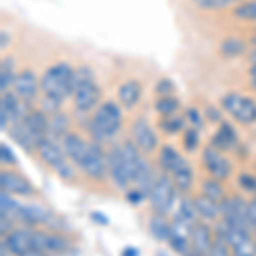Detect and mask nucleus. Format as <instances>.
<instances>
[{
    "instance_id": "f257e3e1",
    "label": "nucleus",
    "mask_w": 256,
    "mask_h": 256,
    "mask_svg": "<svg viewBox=\"0 0 256 256\" xmlns=\"http://www.w3.org/2000/svg\"><path fill=\"white\" fill-rule=\"evenodd\" d=\"M122 128V110L114 101L102 102L89 122V132L94 142L101 144L116 135Z\"/></svg>"
},
{
    "instance_id": "f03ea898",
    "label": "nucleus",
    "mask_w": 256,
    "mask_h": 256,
    "mask_svg": "<svg viewBox=\"0 0 256 256\" xmlns=\"http://www.w3.org/2000/svg\"><path fill=\"white\" fill-rule=\"evenodd\" d=\"M72 77L74 68L67 62H58V64L48 67L41 76V90H43V94L55 96L64 101L65 98L72 94Z\"/></svg>"
},
{
    "instance_id": "7ed1b4c3",
    "label": "nucleus",
    "mask_w": 256,
    "mask_h": 256,
    "mask_svg": "<svg viewBox=\"0 0 256 256\" xmlns=\"http://www.w3.org/2000/svg\"><path fill=\"white\" fill-rule=\"evenodd\" d=\"M220 104L236 122L251 125L256 122V101L238 92H229L220 99Z\"/></svg>"
},
{
    "instance_id": "20e7f679",
    "label": "nucleus",
    "mask_w": 256,
    "mask_h": 256,
    "mask_svg": "<svg viewBox=\"0 0 256 256\" xmlns=\"http://www.w3.org/2000/svg\"><path fill=\"white\" fill-rule=\"evenodd\" d=\"M174 186V180H171L168 174L158 176V181H156L154 188H152L150 195H148V204H150V207L156 214H164L166 216L172 208L176 196Z\"/></svg>"
},
{
    "instance_id": "39448f33",
    "label": "nucleus",
    "mask_w": 256,
    "mask_h": 256,
    "mask_svg": "<svg viewBox=\"0 0 256 256\" xmlns=\"http://www.w3.org/2000/svg\"><path fill=\"white\" fill-rule=\"evenodd\" d=\"M32 248L44 251L48 254H62L68 250L70 242L64 234L58 232H44V230H32L31 232Z\"/></svg>"
},
{
    "instance_id": "423d86ee",
    "label": "nucleus",
    "mask_w": 256,
    "mask_h": 256,
    "mask_svg": "<svg viewBox=\"0 0 256 256\" xmlns=\"http://www.w3.org/2000/svg\"><path fill=\"white\" fill-rule=\"evenodd\" d=\"M79 168L89 178H92V180L101 181L106 178V172H108V162H106V156L102 154V148L99 147L98 142L89 144L88 154H86V158Z\"/></svg>"
},
{
    "instance_id": "0eeeda50",
    "label": "nucleus",
    "mask_w": 256,
    "mask_h": 256,
    "mask_svg": "<svg viewBox=\"0 0 256 256\" xmlns=\"http://www.w3.org/2000/svg\"><path fill=\"white\" fill-rule=\"evenodd\" d=\"M106 162H108V174L111 176L113 183L116 184L120 190H126L130 186V178L126 174L125 169V160H123V152L122 146H114L110 148L108 156H106Z\"/></svg>"
},
{
    "instance_id": "6e6552de",
    "label": "nucleus",
    "mask_w": 256,
    "mask_h": 256,
    "mask_svg": "<svg viewBox=\"0 0 256 256\" xmlns=\"http://www.w3.org/2000/svg\"><path fill=\"white\" fill-rule=\"evenodd\" d=\"M204 164L207 168V171L212 174L216 180H227L230 174V164L224 156H222L220 150H217L214 146H207L204 148Z\"/></svg>"
},
{
    "instance_id": "1a4fd4ad",
    "label": "nucleus",
    "mask_w": 256,
    "mask_h": 256,
    "mask_svg": "<svg viewBox=\"0 0 256 256\" xmlns=\"http://www.w3.org/2000/svg\"><path fill=\"white\" fill-rule=\"evenodd\" d=\"M41 90V84L36 74L30 68H24L18 72L14 80V92L24 101H34L38 92Z\"/></svg>"
},
{
    "instance_id": "9d476101",
    "label": "nucleus",
    "mask_w": 256,
    "mask_h": 256,
    "mask_svg": "<svg viewBox=\"0 0 256 256\" xmlns=\"http://www.w3.org/2000/svg\"><path fill=\"white\" fill-rule=\"evenodd\" d=\"M132 134H134V142L142 152H154L158 148V135H156L154 128L147 123L146 118H137L132 126Z\"/></svg>"
},
{
    "instance_id": "9b49d317",
    "label": "nucleus",
    "mask_w": 256,
    "mask_h": 256,
    "mask_svg": "<svg viewBox=\"0 0 256 256\" xmlns=\"http://www.w3.org/2000/svg\"><path fill=\"white\" fill-rule=\"evenodd\" d=\"M0 188L7 193H14L19 196H31L34 195V188L22 174L14 171H2L0 172Z\"/></svg>"
},
{
    "instance_id": "f8f14e48",
    "label": "nucleus",
    "mask_w": 256,
    "mask_h": 256,
    "mask_svg": "<svg viewBox=\"0 0 256 256\" xmlns=\"http://www.w3.org/2000/svg\"><path fill=\"white\" fill-rule=\"evenodd\" d=\"M36 152H38L41 160L52 168H58L60 164H64L65 160L68 159L67 154H65V150H62L58 147V144H56L52 137L41 138L38 142V146H36Z\"/></svg>"
},
{
    "instance_id": "ddd939ff",
    "label": "nucleus",
    "mask_w": 256,
    "mask_h": 256,
    "mask_svg": "<svg viewBox=\"0 0 256 256\" xmlns=\"http://www.w3.org/2000/svg\"><path fill=\"white\" fill-rule=\"evenodd\" d=\"M62 146H64V150H65V154H67V158L72 160L74 164L80 166L86 154H88L89 144L86 142L79 134L68 132V134L62 138Z\"/></svg>"
},
{
    "instance_id": "4468645a",
    "label": "nucleus",
    "mask_w": 256,
    "mask_h": 256,
    "mask_svg": "<svg viewBox=\"0 0 256 256\" xmlns=\"http://www.w3.org/2000/svg\"><path fill=\"white\" fill-rule=\"evenodd\" d=\"M72 96H74V106L84 113V111L92 110L99 102V99H101V88H99L96 82H90V84H86L80 89H77Z\"/></svg>"
},
{
    "instance_id": "2eb2a0df",
    "label": "nucleus",
    "mask_w": 256,
    "mask_h": 256,
    "mask_svg": "<svg viewBox=\"0 0 256 256\" xmlns=\"http://www.w3.org/2000/svg\"><path fill=\"white\" fill-rule=\"evenodd\" d=\"M214 239L216 238H212L210 227L204 222H196L192 230V251H195L200 256H208Z\"/></svg>"
},
{
    "instance_id": "dca6fc26",
    "label": "nucleus",
    "mask_w": 256,
    "mask_h": 256,
    "mask_svg": "<svg viewBox=\"0 0 256 256\" xmlns=\"http://www.w3.org/2000/svg\"><path fill=\"white\" fill-rule=\"evenodd\" d=\"M24 125L28 126V130L34 135V138L40 140L48 137V132H50V116L44 111L41 110H31L30 114H28L24 120H20Z\"/></svg>"
},
{
    "instance_id": "f3484780",
    "label": "nucleus",
    "mask_w": 256,
    "mask_h": 256,
    "mask_svg": "<svg viewBox=\"0 0 256 256\" xmlns=\"http://www.w3.org/2000/svg\"><path fill=\"white\" fill-rule=\"evenodd\" d=\"M18 217L22 222H26L28 226H40V224H46L52 220V212L48 208L41 207L38 204H28V205H20Z\"/></svg>"
},
{
    "instance_id": "a211bd4d",
    "label": "nucleus",
    "mask_w": 256,
    "mask_h": 256,
    "mask_svg": "<svg viewBox=\"0 0 256 256\" xmlns=\"http://www.w3.org/2000/svg\"><path fill=\"white\" fill-rule=\"evenodd\" d=\"M31 232L32 230H28V229H19V230H12V232H9L6 238L7 250L16 256L24 254L28 250L32 248Z\"/></svg>"
},
{
    "instance_id": "6ab92c4d",
    "label": "nucleus",
    "mask_w": 256,
    "mask_h": 256,
    "mask_svg": "<svg viewBox=\"0 0 256 256\" xmlns=\"http://www.w3.org/2000/svg\"><path fill=\"white\" fill-rule=\"evenodd\" d=\"M210 146H214L220 152L230 150L232 147H236L238 146V134H236V130H234V126L226 122H220V128L214 134L212 144H210Z\"/></svg>"
},
{
    "instance_id": "aec40b11",
    "label": "nucleus",
    "mask_w": 256,
    "mask_h": 256,
    "mask_svg": "<svg viewBox=\"0 0 256 256\" xmlns=\"http://www.w3.org/2000/svg\"><path fill=\"white\" fill-rule=\"evenodd\" d=\"M122 152H123V160H125V169H126V174L130 178V181L135 180L140 168V162H142V156H140V148L135 146V142H126L122 144Z\"/></svg>"
},
{
    "instance_id": "412c9836",
    "label": "nucleus",
    "mask_w": 256,
    "mask_h": 256,
    "mask_svg": "<svg viewBox=\"0 0 256 256\" xmlns=\"http://www.w3.org/2000/svg\"><path fill=\"white\" fill-rule=\"evenodd\" d=\"M140 96H142V84L135 79L123 82L118 89V101L128 110L137 106V102L140 101Z\"/></svg>"
},
{
    "instance_id": "4be33fe9",
    "label": "nucleus",
    "mask_w": 256,
    "mask_h": 256,
    "mask_svg": "<svg viewBox=\"0 0 256 256\" xmlns=\"http://www.w3.org/2000/svg\"><path fill=\"white\" fill-rule=\"evenodd\" d=\"M159 164L166 172L174 174V172L180 171L181 168L186 166L188 162H186V159H184L183 156L178 154L171 146H164L159 150Z\"/></svg>"
},
{
    "instance_id": "5701e85b",
    "label": "nucleus",
    "mask_w": 256,
    "mask_h": 256,
    "mask_svg": "<svg viewBox=\"0 0 256 256\" xmlns=\"http://www.w3.org/2000/svg\"><path fill=\"white\" fill-rule=\"evenodd\" d=\"M156 181H158V176H156V172H154V168L148 164L147 159H142L134 183L137 184V188L146 195V198H148L152 188H154V184H156Z\"/></svg>"
},
{
    "instance_id": "b1692460",
    "label": "nucleus",
    "mask_w": 256,
    "mask_h": 256,
    "mask_svg": "<svg viewBox=\"0 0 256 256\" xmlns=\"http://www.w3.org/2000/svg\"><path fill=\"white\" fill-rule=\"evenodd\" d=\"M148 230L152 238L158 241H169L171 238V222L168 220L164 214H154V217L148 222Z\"/></svg>"
},
{
    "instance_id": "393cba45",
    "label": "nucleus",
    "mask_w": 256,
    "mask_h": 256,
    "mask_svg": "<svg viewBox=\"0 0 256 256\" xmlns=\"http://www.w3.org/2000/svg\"><path fill=\"white\" fill-rule=\"evenodd\" d=\"M195 205H196V210H198V216L204 217L205 220H216V218L220 216V204L212 198L205 196V195H200L195 198Z\"/></svg>"
},
{
    "instance_id": "a878e982",
    "label": "nucleus",
    "mask_w": 256,
    "mask_h": 256,
    "mask_svg": "<svg viewBox=\"0 0 256 256\" xmlns=\"http://www.w3.org/2000/svg\"><path fill=\"white\" fill-rule=\"evenodd\" d=\"M70 120L65 113H56L50 116V132L48 137L52 138H64L68 134Z\"/></svg>"
},
{
    "instance_id": "bb28decb",
    "label": "nucleus",
    "mask_w": 256,
    "mask_h": 256,
    "mask_svg": "<svg viewBox=\"0 0 256 256\" xmlns=\"http://www.w3.org/2000/svg\"><path fill=\"white\" fill-rule=\"evenodd\" d=\"M16 76L18 74H14L12 58H2V62H0V92L6 94L9 92L10 88H14Z\"/></svg>"
},
{
    "instance_id": "cd10ccee",
    "label": "nucleus",
    "mask_w": 256,
    "mask_h": 256,
    "mask_svg": "<svg viewBox=\"0 0 256 256\" xmlns=\"http://www.w3.org/2000/svg\"><path fill=\"white\" fill-rule=\"evenodd\" d=\"M154 108L162 118L172 116V114H176L178 110H180V99L176 96H159L154 104Z\"/></svg>"
},
{
    "instance_id": "c85d7f7f",
    "label": "nucleus",
    "mask_w": 256,
    "mask_h": 256,
    "mask_svg": "<svg viewBox=\"0 0 256 256\" xmlns=\"http://www.w3.org/2000/svg\"><path fill=\"white\" fill-rule=\"evenodd\" d=\"M94 80V72L89 65H79L77 68H74V77H72V94L77 89H80L82 86L90 84Z\"/></svg>"
},
{
    "instance_id": "c756f323",
    "label": "nucleus",
    "mask_w": 256,
    "mask_h": 256,
    "mask_svg": "<svg viewBox=\"0 0 256 256\" xmlns=\"http://www.w3.org/2000/svg\"><path fill=\"white\" fill-rule=\"evenodd\" d=\"M202 190H204L205 196L212 198V200L218 202V204L226 198V192L220 184V180H216V178H212V180H205L204 184H202Z\"/></svg>"
},
{
    "instance_id": "7c9ffc66",
    "label": "nucleus",
    "mask_w": 256,
    "mask_h": 256,
    "mask_svg": "<svg viewBox=\"0 0 256 256\" xmlns=\"http://www.w3.org/2000/svg\"><path fill=\"white\" fill-rule=\"evenodd\" d=\"M172 180H174V184L178 190L181 192H188L193 186V169L190 168V164H186L184 168H181L180 171L172 174Z\"/></svg>"
},
{
    "instance_id": "2f4dec72",
    "label": "nucleus",
    "mask_w": 256,
    "mask_h": 256,
    "mask_svg": "<svg viewBox=\"0 0 256 256\" xmlns=\"http://www.w3.org/2000/svg\"><path fill=\"white\" fill-rule=\"evenodd\" d=\"M244 50H246V43L239 38H227L220 43V52L226 56H238L241 53H244Z\"/></svg>"
},
{
    "instance_id": "473e14b6",
    "label": "nucleus",
    "mask_w": 256,
    "mask_h": 256,
    "mask_svg": "<svg viewBox=\"0 0 256 256\" xmlns=\"http://www.w3.org/2000/svg\"><path fill=\"white\" fill-rule=\"evenodd\" d=\"M176 216H180L181 218H184L190 224H196V217H198V210L195 205V200H190V198H183L180 204V210H178Z\"/></svg>"
},
{
    "instance_id": "72a5a7b5",
    "label": "nucleus",
    "mask_w": 256,
    "mask_h": 256,
    "mask_svg": "<svg viewBox=\"0 0 256 256\" xmlns=\"http://www.w3.org/2000/svg\"><path fill=\"white\" fill-rule=\"evenodd\" d=\"M234 16L241 20H256V0H246L236 6Z\"/></svg>"
},
{
    "instance_id": "f704fd0d",
    "label": "nucleus",
    "mask_w": 256,
    "mask_h": 256,
    "mask_svg": "<svg viewBox=\"0 0 256 256\" xmlns=\"http://www.w3.org/2000/svg\"><path fill=\"white\" fill-rule=\"evenodd\" d=\"M9 195H10V193H7V192H4V190H2V195H0V210H2V212H0V216L9 217V218L12 216L18 217L20 205L16 200H12Z\"/></svg>"
},
{
    "instance_id": "c9c22d12",
    "label": "nucleus",
    "mask_w": 256,
    "mask_h": 256,
    "mask_svg": "<svg viewBox=\"0 0 256 256\" xmlns=\"http://www.w3.org/2000/svg\"><path fill=\"white\" fill-rule=\"evenodd\" d=\"M159 126L162 128L166 134H178V132L184 130V118L172 114V116H164L160 120Z\"/></svg>"
},
{
    "instance_id": "e433bc0d",
    "label": "nucleus",
    "mask_w": 256,
    "mask_h": 256,
    "mask_svg": "<svg viewBox=\"0 0 256 256\" xmlns=\"http://www.w3.org/2000/svg\"><path fill=\"white\" fill-rule=\"evenodd\" d=\"M62 99L55 98V96H48V94H44L43 99L40 101V110L44 111V113L48 114V116H53V114L60 113V108H62Z\"/></svg>"
},
{
    "instance_id": "4c0bfd02",
    "label": "nucleus",
    "mask_w": 256,
    "mask_h": 256,
    "mask_svg": "<svg viewBox=\"0 0 256 256\" xmlns=\"http://www.w3.org/2000/svg\"><path fill=\"white\" fill-rule=\"evenodd\" d=\"M234 256H256V242L251 238L242 239L236 246H232Z\"/></svg>"
},
{
    "instance_id": "58836bf2",
    "label": "nucleus",
    "mask_w": 256,
    "mask_h": 256,
    "mask_svg": "<svg viewBox=\"0 0 256 256\" xmlns=\"http://www.w3.org/2000/svg\"><path fill=\"white\" fill-rule=\"evenodd\" d=\"M200 142V135H198V128H186L183 135V146L186 150H195Z\"/></svg>"
},
{
    "instance_id": "ea45409f",
    "label": "nucleus",
    "mask_w": 256,
    "mask_h": 256,
    "mask_svg": "<svg viewBox=\"0 0 256 256\" xmlns=\"http://www.w3.org/2000/svg\"><path fill=\"white\" fill-rule=\"evenodd\" d=\"M227 246L229 244L226 242V239L216 234V239H214V244H212V250H210L208 256H230Z\"/></svg>"
},
{
    "instance_id": "a19ab883",
    "label": "nucleus",
    "mask_w": 256,
    "mask_h": 256,
    "mask_svg": "<svg viewBox=\"0 0 256 256\" xmlns=\"http://www.w3.org/2000/svg\"><path fill=\"white\" fill-rule=\"evenodd\" d=\"M174 90H176L174 82L171 79H168V77L160 79L158 84H156V94H159V96H172Z\"/></svg>"
},
{
    "instance_id": "79ce46f5",
    "label": "nucleus",
    "mask_w": 256,
    "mask_h": 256,
    "mask_svg": "<svg viewBox=\"0 0 256 256\" xmlns=\"http://www.w3.org/2000/svg\"><path fill=\"white\" fill-rule=\"evenodd\" d=\"M0 160L7 166H16L18 164V158L14 156V152L10 150V147L6 142L0 144Z\"/></svg>"
},
{
    "instance_id": "37998d69",
    "label": "nucleus",
    "mask_w": 256,
    "mask_h": 256,
    "mask_svg": "<svg viewBox=\"0 0 256 256\" xmlns=\"http://www.w3.org/2000/svg\"><path fill=\"white\" fill-rule=\"evenodd\" d=\"M55 171H56V174H58L62 180H74V176H76V172H74V168L68 164V160H65L64 164H60L58 168H55Z\"/></svg>"
},
{
    "instance_id": "c03bdc74",
    "label": "nucleus",
    "mask_w": 256,
    "mask_h": 256,
    "mask_svg": "<svg viewBox=\"0 0 256 256\" xmlns=\"http://www.w3.org/2000/svg\"><path fill=\"white\" fill-rule=\"evenodd\" d=\"M186 120L192 122L193 128H202V125H204L202 114H200V111H198L196 108H188L186 110Z\"/></svg>"
},
{
    "instance_id": "a18cd8bd",
    "label": "nucleus",
    "mask_w": 256,
    "mask_h": 256,
    "mask_svg": "<svg viewBox=\"0 0 256 256\" xmlns=\"http://www.w3.org/2000/svg\"><path fill=\"white\" fill-rule=\"evenodd\" d=\"M239 184L248 192H256V178L251 174H241L239 176Z\"/></svg>"
},
{
    "instance_id": "49530a36",
    "label": "nucleus",
    "mask_w": 256,
    "mask_h": 256,
    "mask_svg": "<svg viewBox=\"0 0 256 256\" xmlns=\"http://www.w3.org/2000/svg\"><path fill=\"white\" fill-rule=\"evenodd\" d=\"M242 0H214V10H220V9H229L232 6H239Z\"/></svg>"
},
{
    "instance_id": "de8ad7c7",
    "label": "nucleus",
    "mask_w": 256,
    "mask_h": 256,
    "mask_svg": "<svg viewBox=\"0 0 256 256\" xmlns=\"http://www.w3.org/2000/svg\"><path fill=\"white\" fill-rule=\"evenodd\" d=\"M146 198V195H144L142 192H140L138 188H135V190H130V192L126 193V200L130 202V204H134V205H137L140 204V202Z\"/></svg>"
},
{
    "instance_id": "09e8293b",
    "label": "nucleus",
    "mask_w": 256,
    "mask_h": 256,
    "mask_svg": "<svg viewBox=\"0 0 256 256\" xmlns=\"http://www.w3.org/2000/svg\"><path fill=\"white\" fill-rule=\"evenodd\" d=\"M196 7L200 9H205V10H214V0H193Z\"/></svg>"
},
{
    "instance_id": "8fccbe9b",
    "label": "nucleus",
    "mask_w": 256,
    "mask_h": 256,
    "mask_svg": "<svg viewBox=\"0 0 256 256\" xmlns=\"http://www.w3.org/2000/svg\"><path fill=\"white\" fill-rule=\"evenodd\" d=\"M90 217H92V220H98L101 226H108L110 224V218L106 216H102V214H99V212H92V214H90Z\"/></svg>"
},
{
    "instance_id": "3c124183",
    "label": "nucleus",
    "mask_w": 256,
    "mask_h": 256,
    "mask_svg": "<svg viewBox=\"0 0 256 256\" xmlns=\"http://www.w3.org/2000/svg\"><path fill=\"white\" fill-rule=\"evenodd\" d=\"M10 227H12V224H10V218L2 216V226H0V229H2V234H4V236H6V232L9 234Z\"/></svg>"
},
{
    "instance_id": "603ef678",
    "label": "nucleus",
    "mask_w": 256,
    "mask_h": 256,
    "mask_svg": "<svg viewBox=\"0 0 256 256\" xmlns=\"http://www.w3.org/2000/svg\"><path fill=\"white\" fill-rule=\"evenodd\" d=\"M208 120H212V122H222V116H220V113L216 110V108H208Z\"/></svg>"
},
{
    "instance_id": "864d4df0",
    "label": "nucleus",
    "mask_w": 256,
    "mask_h": 256,
    "mask_svg": "<svg viewBox=\"0 0 256 256\" xmlns=\"http://www.w3.org/2000/svg\"><path fill=\"white\" fill-rule=\"evenodd\" d=\"M0 38H2V41H0V48H2V52L7 48V44H9V34H7L6 30H2V32H0Z\"/></svg>"
},
{
    "instance_id": "5fc2aeb1",
    "label": "nucleus",
    "mask_w": 256,
    "mask_h": 256,
    "mask_svg": "<svg viewBox=\"0 0 256 256\" xmlns=\"http://www.w3.org/2000/svg\"><path fill=\"white\" fill-rule=\"evenodd\" d=\"M20 256H48V253H44V251L36 250V248H31V250H28L26 253L20 254Z\"/></svg>"
},
{
    "instance_id": "6e6d98bb",
    "label": "nucleus",
    "mask_w": 256,
    "mask_h": 256,
    "mask_svg": "<svg viewBox=\"0 0 256 256\" xmlns=\"http://www.w3.org/2000/svg\"><path fill=\"white\" fill-rule=\"evenodd\" d=\"M250 76L251 79H254L256 77V52L251 55V67H250Z\"/></svg>"
},
{
    "instance_id": "4d7b16f0",
    "label": "nucleus",
    "mask_w": 256,
    "mask_h": 256,
    "mask_svg": "<svg viewBox=\"0 0 256 256\" xmlns=\"http://www.w3.org/2000/svg\"><path fill=\"white\" fill-rule=\"evenodd\" d=\"M122 256H138V251L135 250V248H125Z\"/></svg>"
},
{
    "instance_id": "13d9d810",
    "label": "nucleus",
    "mask_w": 256,
    "mask_h": 256,
    "mask_svg": "<svg viewBox=\"0 0 256 256\" xmlns=\"http://www.w3.org/2000/svg\"><path fill=\"white\" fill-rule=\"evenodd\" d=\"M251 86H253V89L256 90V77H254V79H251Z\"/></svg>"
}]
</instances>
